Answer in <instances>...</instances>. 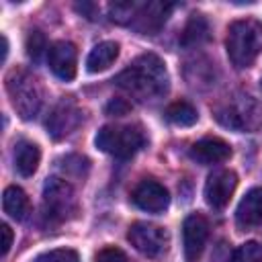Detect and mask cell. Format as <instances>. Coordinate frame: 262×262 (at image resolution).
<instances>
[{
    "mask_svg": "<svg viewBox=\"0 0 262 262\" xmlns=\"http://www.w3.org/2000/svg\"><path fill=\"white\" fill-rule=\"evenodd\" d=\"M33 262H80V256L70 248H57V250L39 254Z\"/></svg>",
    "mask_w": 262,
    "mask_h": 262,
    "instance_id": "cell-23",
    "label": "cell"
},
{
    "mask_svg": "<svg viewBox=\"0 0 262 262\" xmlns=\"http://www.w3.org/2000/svg\"><path fill=\"white\" fill-rule=\"evenodd\" d=\"M76 8H78L80 12H86L88 18H96V16H94V10H96L94 4H76Z\"/></svg>",
    "mask_w": 262,
    "mask_h": 262,
    "instance_id": "cell-28",
    "label": "cell"
},
{
    "mask_svg": "<svg viewBox=\"0 0 262 262\" xmlns=\"http://www.w3.org/2000/svg\"><path fill=\"white\" fill-rule=\"evenodd\" d=\"M94 262H127V256L119 248H102L96 254V260Z\"/></svg>",
    "mask_w": 262,
    "mask_h": 262,
    "instance_id": "cell-25",
    "label": "cell"
},
{
    "mask_svg": "<svg viewBox=\"0 0 262 262\" xmlns=\"http://www.w3.org/2000/svg\"><path fill=\"white\" fill-rule=\"evenodd\" d=\"M188 154H190V158L194 162H199L203 166H209V164L225 162L231 156V147L219 137H203L201 141L192 143Z\"/></svg>",
    "mask_w": 262,
    "mask_h": 262,
    "instance_id": "cell-14",
    "label": "cell"
},
{
    "mask_svg": "<svg viewBox=\"0 0 262 262\" xmlns=\"http://www.w3.org/2000/svg\"><path fill=\"white\" fill-rule=\"evenodd\" d=\"M209 237V223L203 215L192 213L182 223V246H184V260L199 262L205 244Z\"/></svg>",
    "mask_w": 262,
    "mask_h": 262,
    "instance_id": "cell-8",
    "label": "cell"
},
{
    "mask_svg": "<svg viewBox=\"0 0 262 262\" xmlns=\"http://www.w3.org/2000/svg\"><path fill=\"white\" fill-rule=\"evenodd\" d=\"M141 4L135 2V0H121V2H113L108 4V14L115 23H121V25H127V23H133L137 12H139Z\"/></svg>",
    "mask_w": 262,
    "mask_h": 262,
    "instance_id": "cell-21",
    "label": "cell"
},
{
    "mask_svg": "<svg viewBox=\"0 0 262 262\" xmlns=\"http://www.w3.org/2000/svg\"><path fill=\"white\" fill-rule=\"evenodd\" d=\"M229 61L244 70L250 68L262 51V23L254 18H242L229 25L225 39Z\"/></svg>",
    "mask_w": 262,
    "mask_h": 262,
    "instance_id": "cell-2",
    "label": "cell"
},
{
    "mask_svg": "<svg viewBox=\"0 0 262 262\" xmlns=\"http://www.w3.org/2000/svg\"><path fill=\"white\" fill-rule=\"evenodd\" d=\"M115 82L137 100H156L168 92L170 76L158 55L143 53L129 68H125Z\"/></svg>",
    "mask_w": 262,
    "mask_h": 262,
    "instance_id": "cell-1",
    "label": "cell"
},
{
    "mask_svg": "<svg viewBox=\"0 0 262 262\" xmlns=\"http://www.w3.org/2000/svg\"><path fill=\"white\" fill-rule=\"evenodd\" d=\"M41 160V151L31 141H18L14 149V170L20 176H33Z\"/></svg>",
    "mask_w": 262,
    "mask_h": 262,
    "instance_id": "cell-17",
    "label": "cell"
},
{
    "mask_svg": "<svg viewBox=\"0 0 262 262\" xmlns=\"http://www.w3.org/2000/svg\"><path fill=\"white\" fill-rule=\"evenodd\" d=\"M6 90L14 111L23 119H33L41 106V88L33 74L27 70H12L6 76Z\"/></svg>",
    "mask_w": 262,
    "mask_h": 262,
    "instance_id": "cell-5",
    "label": "cell"
},
{
    "mask_svg": "<svg viewBox=\"0 0 262 262\" xmlns=\"http://www.w3.org/2000/svg\"><path fill=\"white\" fill-rule=\"evenodd\" d=\"M127 239L137 252H141L147 258H160L168 250V244H170L168 231L164 227L145 223V221L133 223L127 231Z\"/></svg>",
    "mask_w": 262,
    "mask_h": 262,
    "instance_id": "cell-7",
    "label": "cell"
},
{
    "mask_svg": "<svg viewBox=\"0 0 262 262\" xmlns=\"http://www.w3.org/2000/svg\"><path fill=\"white\" fill-rule=\"evenodd\" d=\"M215 119L233 131H256L262 125V108L250 94L237 92L215 106Z\"/></svg>",
    "mask_w": 262,
    "mask_h": 262,
    "instance_id": "cell-3",
    "label": "cell"
},
{
    "mask_svg": "<svg viewBox=\"0 0 262 262\" xmlns=\"http://www.w3.org/2000/svg\"><path fill=\"white\" fill-rule=\"evenodd\" d=\"M43 211L49 221L61 223L76 213V196L70 182L49 178L43 186Z\"/></svg>",
    "mask_w": 262,
    "mask_h": 262,
    "instance_id": "cell-6",
    "label": "cell"
},
{
    "mask_svg": "<svg viewBox=\"0 0 262 262\" xmlns=\"http://www.w3.org/2000/svg\"><path fill=\"white\" fill-rule=\"evenodd\" d=\"M96 147L119 160L131 158L145 143V135L133 125H104L94 139Z\"/></svg>",
    "mask_w": 262,
    "mask_h": 262,
    "instance_id": "cell-4",
    "label": "cell"
},
{
    "mask_svg": "<svg viewBox=\"0 0 262 262\" xmlns=\"http://www.w3.org/2000/svg\"><path fill=\"white\" fill-rule=\"evenodd\" d=\"M2 209L8 217L20 221L29 211V199H27L25 190L18 186H8L2 194Z\"/></svg>",
    "mask_w": 262,
    "mask_h": 262,
    "instance_id": "cell-19",
    "label": "cell"
},
{
    "mask_svg": "<svg viewBox=\"0 0 262 262\" xmlns=\"http://www.w3.org/2000/svg\"><path fill=\"white\" fill-rule=\"evenodd\" d=\"M80 119H82L80 108L70 98H63L51 111V115L47 119V131H49V135L53 139H61V137L70 135L78 127Z\"/></svg>",
    "mask_w": 262,
    "mask_h": 262,
    "instance_id": "cell-10",
    "label": "cell"
},
{
    "mask_svg": "<svg viewBox=\"0 0 262 262\" xmlns=\"http://www.w3.org/2000/svg\"><path fill=\"white\" fill-rule=\"evenodd\" d=\"M131 201L141 209V211H147V213H162L168 203H170V194L168 190L156 182V180H141L133 192H131Z\"/></svg>",
    "mask_w": 262,
    "mask_h": 262,
    "instance_id": "cell-11",
    "label": "cell"
},
{
    "mask_svg": "<svg viewBox=\"0 0 262 262\" xmlns=\"http://www.w3.org/2000/svg\"><path fill=\"white\" fill-rule=\"evenodd\" d=\"M172 4L168 2H147V4H141L135 20L131 23L139 33L143 35H156L162 25L168 20L170 12H172Z\"/></svg>",
    "mask_w": 262,
    "mask_h": 262,
    "instance_id": "cell-13",
    "label": "cell"
},
{
    "mask_svg": "<svg viewBox=\"0 0 262 262\" xmlns=\"http://www.w3.org/2000/svg\"><path fill=\"white\" fill-rule=\"evenodd\" d=\"M229 262H262V246L258 242H246L233 250Z\"/></svg>",
    "mask_w": 262,
    "mask_h": 262,
    "instance_id": "cell-22",
    "label": "cell"
},
{
    "mask_svg": "<svg viewBox=\"0 0 262 262\" xmlns=\"http://www.w3.org/2000/svg\"><path fill=\"white\" fill-rule=\"evenodd\" d=\"M104 111H106V115L123 117V115H127V113L131 111V104H129V102H127L125 98H111V100L106 102Z\"/></svg>",
    "mask_w": 262,
    "mask_h": 262,
    "instance_id": "cell-26",
    "label": "cell"
},
{
    "mask_svg": "<svg viewBox=\"0 0 262 262\" xmlns=\"http://www.w3.org/2000/svg\"><path fill=\"white\" fill-rule=\"evenodd\" d=\"M237 186V176L231 170H215L205 182V201L213 209H223Z\"/></svg>",
    "mask_w": 262,
    "mask_h": 262,
    "instance_id": "cell-9",
    "label": "cell"
},
{
    "mask_svg": "<svg viewBox=\"0 0 262 262\" xmlns=\"http://www.w3.org/2000/svg\"><path fill=\"white\" fill-rule=\"evenodd\" d=\"M76 61H78V53H76V47L70 41H57L47 51L49 70L59 80L68 82L76 76Z\"/></svg>",
    "mask_w": 262,
    "mask_h": 262,
    "instance_id": "cell-12",
    "label": "cell"
},
{
    "mask_svg": "<svg viewBox=\"0 0 262 262\" xmlns=\"http://www.w3.org/2000/svg\"><path fill=\"white\" fill-rule=\"evenodd\" d=\"M0 233H2V244H0L2 250H0V252H2V256H6L8 250H10V246H12V229H10L6 223H2V225H0Z\"/></svg>",
    "mask_w": 262,
    "mask_h": 262,
    "instance_id": "cell-27",
    "label": "cell"
},
{
    "mask_svg": "<svg viewBox=\"0 0 262 262\" xmlns=\"http://www.w3.org/2000/svg\"><path fill=\"white\" fill-rule=\"evenodd\" d=\"M166 119L172 123V125H178V127H190L196 123L199 119V113L196 108L186 102V100H178V102H172L168 108H166Z\"/></svg>",
    "mask_w": 262,
    "mask_h": 262,
    "instance_id": "cell-20",
    "label": "cell"
},
{
    "mask_svg": "<svg viewBox=\"0 0 262 262\" xmlns=\"http://www.w3.org/2000/svg\"><path fill=\"white\" fill-rule=\"evenodd\" d=\"M117 55H119V43H115V41H102V43L94 45L92 51L88 53L86 68L92 74L104 72V70H108L113 66V61L117 59Z\"/></svg>",
    "mask_w": 262,
    "mask_h": 262,
    "instance_id": "cell-16",
    "label": "cell"
},
{
    "mask_svg": "<svg viewBox=\"0 0 262 262\" xmlns=\"http://www.w3.org/2000/svg\"><path fill=\"white\" fill-rule=\"evenodd\" d=\"M209 39V23L203 14H190V18L184 25L180 43L184 47H196Z\"/></svg>",
    "mask_w": 262,
    "mask_h": 262,
    "instance_id": "cell-18",
    "label": "cell"
},
{
    "mask_svg": "<svg viewBox=\"0 0 262 262\" xmlns=\"http://www.w3.org/2000/svg\"><path fill=\"white\" fill-rule=\"evenodd\" d=\"M47 49V41H45V35L41 31H31L29 37H27V53L29 57H33L35 61L43 55V51ZM49 51V49H47Z\"/></svg>",
    "mask_w": 262,
    "mask_h": 262,
    "instance_id": "cell-24",
    "label": "cell"
},
{
    "mask_svg": "<svg viewBox=\"0 0 262 262\" xmlns=\"http://www.w3.org/2000/svg\"><path fill=\"white\" fill-rule=\"evenodd\" d=\"M262 221V186H256L244 194L235 211V223L239 229H250Z\"/></svg>",
    "mask_w": 262,
    "mask_h": 262,
    "instance_id": "cell-15",
    "label": "cell"
}]
</instances>
